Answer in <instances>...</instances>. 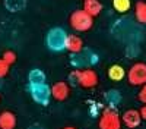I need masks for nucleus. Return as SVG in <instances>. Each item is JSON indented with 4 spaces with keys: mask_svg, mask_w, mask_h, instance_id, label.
I'll return each instance as SVG.
<instances>
[{
    "mask_svg": "<svg viewBox=\"0 0 146 129\" xmlns=\"http://www.w3.org/2000/svg\"><path fill=\"white\" fill-rule=\"evenodd\" d=\"M108 78L111 79V81H115V82L124 79L126 78V69L123 66H120V65L110 66L108 68Z\"/></svg>",
    "mask_w": 146,
    "mask_h": 129,
    "instance_id": "ddd939ff",
    "label": "nucleus"
},
{
    "mask_svg": "<svg viewBox=\"0 0 146 129\" xmlns=\"http://www.w3.org/2000/svg\"><path fill=\"white\" fill-rule=\"evenodd\" d=\"M7 74H9V65L3 60L2 57H0V79L5 78Z\"/></svg>",
    "mask_w": 146,
    "mask_h": 129,
    "instance_id": "aec40b11",
    "label": "nucleus"
},
{
    "mask_svg": "<svg viewBox=\"0 0 146 129\" xmlns=\"http://www.w3.org/2000/svg\"><path fill=\"white\" fill-rule=\"evenodd\" d=\"M2 59H3V60L10 66V65H13V63L16 62V53H15L13 50H6V51L3 53Z\"/></svg>",
    "mask_w": 146,
    "mask_h": 129,
    "instance_id": "6ab92c4d",
    "label": "nucleus"
},
{
    "mask_svg": "<svg viewBox=\"0 0 146 129\" xmlns=\"http://www.w3.org/2000/svg\"><path fill=\"white\" fill-rule=\"evenodd\" d=\"M105 100H107V103L110 104V107H115V106L120 103V100H121V96H120V92L117 91V90H110L108 92H105Z\"/></svg>",
    "mask_w": 146,
    "mask_h": 129,
    "instance_id": "dca6fc26",
    "label": "nucleus"
},
{
    "mask_svg": "<svg viewBox=\"0 0 146 129\" xmlns=\"http://www.w3.org/2000/svg\"><path fill=\"white\" fill-rule=\"evenodd\" d=\"M83 10L89 16L96 18L102 12V3L100 0H83Z\"/></svg>",
    "mask_w": 146,
    "mask_h": 129,
    "instance_id": "f8f14e48",
    "label": "nucleus"
},
{
    "mask_svg": "<svg viewBox=\"0 0 146 129\" xmlns=\"http://www.w3.org/2000/svg\"><path fill=\"white\" fill-rule=\"evenodd\" d=\"M139 113H140V117H142V120H146V104H143L142 107L139 109Z\"/></svg>",
    "mask_w": 146,
    "mask_h": 129,
    "instance_id": "4be33fe9",
    "label": "nucleus"
},
{
    "mask_svg": "<svg viewBox=\"0 0 146 129\" xmlns=\"http://www.w3.org/2000/svg\"><path fill=\"white\" fill-rule=\"evenodd\" d=\"M69 25L72 27V29H75L76 32H86L94 25V18L89 16L83 9H78V10H75L70 15Z\"/></svg>",
    "mask_w": 146,
    "mask_h": 129,
    "instance_id": "f03ea898",
    "label": "nucleus"
},
{
    "mask_svg": "<svg viewBox=\"0 0 146 129\" xmlns=\"http://www.w3.org/2000/svg\"><path fill=\"white\" fill-rule=\"evenodd\" d=\"M51 91V98L56 101H64L70 96V85L64 81H57L50 87Z\"/></svg>",
    "mask_w": 146,
    "mask_h": 129,
    "instance_id": "6e6552de",
    "label": "nucleus"
},
{
    "mask_svg": "<svg viewBox=\"0 0 146 129\" xmlns=\"http://www.w3.org/2000/svg\"><path fill=\"white\" fill-rule=\"evenodd\" d=\"M31 129H35V128H31Z\"/></svg>",
    "mask_w": 146,
    "mask_h": 129,
    "instance_id": "b1692460",
    "label": "nucleus"
},
{
    "mask_svg": "<svg viewBox=\"0 0 146 129\" xmlns=\"http://www.w3.org/2000/svg\"><path fill=\"white\" fill-rule=\"evenodd\" d=\"M137 98H139V101L142 104H146V84L140 87V90L137 92Z\"/></svg>",
    "mask_w": 146,
    "mask_h": 129,
    "instance_id": "412c9836",
    "label": "nucleus"
},
{
    "mask_svg": "<svg viewBox=\"0 0 146 129\" xmlns=\"http://www.w3.org/2000/svg\"><path fill=\"white\" fill-rule=\"evenodd\" d=\"M27 0H5V6L10 12H19L25 7Z\"/></svg>",
    "mask_w": 146,
    "mask_h": 129,
    "instance_id": "f3484780",
    "label": "nucleus"
},
{
    "mask_svg": "<svg viewBox=\"0 0 146 129\" xmlns=\"http://www.w3.org/2000/svg\"><path fill=\"white\" fill-rule=\"evenodd\" d=\"M28 81L31 85H38V84H45V74L41 69H32L28 74Z\"/></svg>",
    "mask_w": 146,
    "mask_h": 129,
    "instance_id": "4468645a",
    "label": "nucleus"
},
{
    "mask_svg": "<svg viewBox=\"0 0 146 129\" xmlns=\"http://www.w3.org/2000/svg\"><path fill=\"white\" fill-rule=\"evenodd\" d=\"M129 84L133 87H142L146 84V63L137 62L131 65L130 69L126 72Z\"/></svg>",
    "mask_w": 146,
    "mask_h": 129,
    "instance_id": "39448f33",
    "label": "nucleus"
},
{
    "mask_svg": "<svg viewBox=\"0 0 146 129\" xmlns=\"http://www.w3.org/2000/svg\"><path fill=\"white\" fill-rule=\"evenodd\" d=\"M63 129H78V128H75V126H64Z\"/></svg>",
    "mask_w": 146,
    "mask_h": 129,
    "instance_id": "5701e85b",
    "label": "nucleus"
},
{
    "mask_svg": "<svg viewBox=\"0 0 146 129\" xmlns=\"http://www.w3.org/2000/svg\"><path fill=\"white\" fill-rule=\"evenodd\" d=\"M98 62V56L94 54L89 50H82L79 53H75L73 57L70 59V63L75 66L76 69H82V68H89L92 65H95Z\"/></svg>",
    "mask_w": 146,
    "mask_h": 129,
    "instance_id": "0eeeda50",
    "label": "nucleus"
},
{
    "mask_svg": "<svg viewBox=\"0 0 146 129\" xmlns=\"http://www.w3.org/2000/svg\"><path fill=\"white\" fill-rule=\"evenodd\" d=\"M16 123V114L13 112H0V129H15Z\"/></svg>",
    "mask_w": 146,
    "mask_h": 129,
    "instance_id": "9b49d317",
    "label": "nucleus"
},
{
    "mask_svg": "<svg viewBox=\"0 0 146 129\" xmlns=\"http://www.w3.org/2000/svg\"><path fill=\"white\" fill-rule=\"evenodd\" d=\"M28 90H29V94L32 100L40 104V106H48L51 100V91H50V87L47 84H38V85H28Z\"/></svg>",
    "mask_w": 146,
    "mask_h": 129,
    "instance_id": "423d86ee",
    "label": "nucleus"
},
{
    "mask_svg": "<svg viewBox=\"0 0 146 129\" xmlns=\"http://www.w3.org/2000/svg\"><path fill=\"white\" fill-rule=\"evenodd\" d=\"M69 79L72 82H75V84H78L79 87L85 88V90L94 88V87L98 85V82H100L98 74L91 68H82V69L72 70V74L69 75Z\"/></svg>",
    "mask_w": 146,
    "mask_h": 129,
    "instance_id": "f257e3e1",
    "label": "nucleus"
},
{
    "mask_svg": "<svg viewBox=\"0 0 146 129\" xmlns=\"http://www.w3.org/2000/svg\"><path fill=\"white\" fill-rule=\"evenodd\" d=\"M121 123L129 129H136L140 123H142V117L139 110L136 109H129L121 114Z\"/></svg>",
    "mask_w": 146,
    "mask_h": 129,
    "instance_id": "1a4fd4ad",
    "label": "nucleus"
},
{
    "mask_svg": "<svg viewBox=\"0 0 146 129\" xmlns=\"http://www.w3.org/2000/svg\"><path fill=\"white\" fill-rule=\"evenodd\" d=\"M135 16L137 22L146 23V2H137L135 6Z\"/></svg>",
    "mask_w": 146,
    "mask_h": 129,
    "instance_id": "2eb2a0df",
    "label": "nucleus"
},
{
    "mask_svg": "<svg viewBox=\"0 0 146 129\" xmlns=\"http://www.w3.org/2000/svg\"><path fill=\"white\" fill-rule=\"evenodd\" d=\"M66 50L72 54L79 53L83 50V40L76 34H67L66 37Z\"/></svg>",
    "mask_w": 146,
    "mask_h": 129,
    "instance_id": "9d476101",
    "label": "nucleus"
},
{
    "mask_svg": "<svg viewBox=\"0 0 146 129\" xmlns=\"http://www.w3.org/2000/svg\"><path fill=\"white\" fill-rule=\"evenodd\" d=\"M66 37H67V34L63 28H58V27L51 28L47 32L45 44L53 51H63L66 50Z\"/></svg>",
    "mask_w": 146,
    "mask_h": 129,
    "instance_id": "7ed1b4c3",
    "label": "nucleus"
},
{
    "mask_svg": "<svg viewBox=\"0 0 146 129\" xmlns=\"http://www.w3.org/2000/svg\"><path fill=\"white\" fill-rule=\"evenodd\" d=\"M121 116L117 113L115 109L108 107L102 110L100 120H98V128L100 129H121Z\"/></svg>",
    "mask_w": 146,
    "mask_h": 129,
    "instance_id": "20e7f679",
    "label": "nucleus"
},
{
    "mask_svg": "<svg viewBox=\"0 0 146 129\" xmlns=\"http://www.w3.org/2000/svg\"><path fill=\"white\" fill-rule=\"evenodd\" d=\"M113 7L118 13H126L131 7V2L130 0H113Z\"/></svg>",
    "mask_w": 146,
    "mask_h": 129,
    "instance_id": "a211bd4d",
    "label": "nucleus"
}]
</instances>
